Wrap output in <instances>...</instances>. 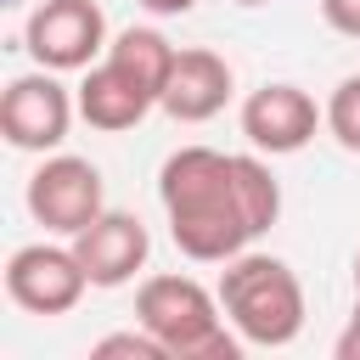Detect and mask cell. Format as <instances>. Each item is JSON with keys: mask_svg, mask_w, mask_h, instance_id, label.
Instances as JSON below:
<instances>
[{"mask_svg": "<svg viewBox=\"0 0 360 360\" xmlns=\"http://www.w3.org/2000/svg\"><path fill=\"white\" fill-rule=\"evenodd\" d=\"M158 197L174 248L197 264L236 259L281 214V186L270 163L253 152H214V146L169 152L158 169Z\"/></svg>", "mask_w": 360, "mask_h": 360, "instance_id": "cell-1", "label": "cell"}, {"mask_svg": "<svg viewBox=\"0 0 360 360\" xmlns=\"http://www.w3.org/2000/svg\"><path fill=\"white\" fill-rule=\"evenodd\" d=\"M219 304L225 321L236 326V338L248 349H287L304 332V287L292 276L287 259L276 253H236L219 270Z\"/></svg>", "mask_w": 360, "mask_h": 360, "instance_id": "cell-2", "label": "cell"}, {"mask_svg": "<svg viewBox=\"0 0 360 360\" xmlns=\"http://www.w3.org/2000/svg\"><path fill=\"white\" fill-rule=\"evenodd\" d=\"M135 321L169 349V360H236L248 349L225 321L219 292L197 276H146L135 292Z\"/></svg>", "mask_w": 360, "mask_h": 360, "instance_id": "cell-3", "label": "cell"}, {"mask_svg": "<svg viewBox=\"0 0 360 360\" xmlns=\"http://www.w3.org/2000/svg\"><path fill=\"white\" fill-rule=\"evenodd\" d=\"M22 45L51 73H84L107 56V17L96 0H39L22 22Z\"/></svg>", "mask_w": 360, "mask_h": 360, "instance_id": "cell-4", "label": "cell"}, {"mask_svg": "<svg viewBox=\"0 0 360 360\" xmlns=\"http://www.w3.org/2000/svg\"><path fill=\"white\" fill-rule=\"evenodd\" d=\"M73 112H79V96L51 73V68H34V73H17L0 96V135L6 146L17 152H56L73 129Z\"/></svg>", "mask_w": 360, "mask_h": 360, "instance_id": "cell-5", "label": "cell"}, {"mask_svg": "<svg viewBox=\"0 0 360 360\" xmlns=\"http://www.w3.org/2000/svg\"><path fill=\"white\" fill-rule=\"evenodd\" d=\"M107 208V191H101V169L90 158H73V152H56L45 158L34 174H28V214L56 231V236H79L96 214Z\"/></svg>", "mask_w": 360, "mask_h": 360, "instance_id": "cell-6", "label": "cell"}, {"mask_svg": "<svg viewBox=\"0 0 360 360\" xmlns=\"http://www.w3.org/2000/svg\"><path fill=\"white\" fill-rule=\"evenodd\" d=\"M90 276L79 264L73 248H56V242H22L11 259H6V292L17 309L28 315H68L79 298H84Z\"/></svg>", "mask_w": 360, "mask_h": 360, "instance_id": "cell-7", "label": "cell"}, {"mask_svg": "<svg viewBox=\"0 0 360 360\" xmlns=\"http://www.w3.org/2000/svg\"><path fill=\"white\" fill-rule=\"evenodd\" d=\"M321 124H326V107H315V96L298 84H259L242 101V135L253 152H270V158L304 152Z\"/></svg>", "mask_w": 360, "mask_h": 360, "instance_id": "cell-8", "label": "cell"}, {"mask_svg": "<svg viewBox=\"0 0 360 360\" xmlns=\"http://www.w3.org/2000/svg\"><path fill=\"white\" fill-rule=\"evenodd\" d=\"M73 253L90 276V287H129L141 270H146V253H152V236L135 214L124 208H101L79 236H73Z\"/></svg>", "mask_w": 360, "mask_h": 360, "instance_id": "cell-9", "label": "cell"}, {"mask_svg": "<svg viewBox=\"0 0 360 360\" xmlns=\"http://www.w3.org/2000/svg\"><path fill=\"white\" fill-rule=\"evenodd\" d=\"M231 90H236L231 62H225L219 51H208V45H191V51L174 56V73H169L158 107H163L174 124H208L214 112H225Z\"/></svg>", "mask_w": 360, "mask_h": 360, "instance_id": "cell-10", "label": "cell"}, {"mask_svg": "<svg viewBox=\"0 0 360 360\" xmlns=\"http://www.w3.org/2000/svg\"><path fill=\"white\" fill-rule=\"evenodd\" d=\"M79 118L90 124V129H101V135H124V129H135L152 107H158V96L146 90V84H135L118 62H96V68H84V79H79Z\"/></svg>", "mask_w": 360, "mask_h": 360, "instance_id": "cell-11", "label": "cell"}, {"mask_svg": "<svg viewBox=\"0 0 360 360\" xmlns=\"http://www.w3.org/2000/svg\"><path fill=\"white\" fill-rule=\"evenodd\" d=\"M174 45L158 34V28H124V34H112V45H107V62H118L135 84H146L152 96H163V84H169V73H174Z\"/></svg>", "mask_w": 360, "mask_h": 360, "instance_id": "cell-12", "label": "cell"}, {"mask_svg": "<svg viewBox=\"0 0 360 360\" xmlns=\"http://www.w3.org/2000/svg\"><path fill=\"white\" fill-rule=\"evenodd\" d=\"M326 129L343 152H360V73L338 79V90L326 96Z\"/></svg>", "mask_w": 360, "mask_h": 360, "instance_id": "cell-13", "label": "cell"}, {"mask_svg": "<svg viewBox=\"0 0 360 360\" xmlns=\"http://www.w3.org/2000/svg\"><path fill=\"white\" fill-rule=\"evenodd\" d=\"M90 354H96V360H118V354H129V360H169V349H163L146 326H135V332H107Z\"/></svg>", "mask_w": 360, "mask_h": 360, "instance_id": "cell-14", "label": "cell"}, {"mask_svg": "<svg viewBox=\"0 0 360 360\" xmlns=\"http://www.w3.org/2000/svg\"><path fill=\"white\" fill-rule=\"evenodd\" d=\"M326 28H338L343 39H360V0H321Z\"/></svg>", "mask_w": 360, "mask_h": 360, "instance_id": "cell-15", "label": "cell"}, {"mask_svg": "<svg viewBox=\"0 0 360 360\" xmlns=\"http://www.w3.org/2000/svg\"><path fill=\"white\" fill-rule=\"evenodd\" d=\"M332 354H338V360H360V304H354V315H349V326L338 332V343H332Z\"/></svg>", "mask_w": 360, "mask_h": 360, "instance_id": "cell-16", "label": "cell"}, {"mask_svg": "<svg viewBox=\"0 0 360 360\" xmlns=\"http://www.w3.org/2000/svg\"><path fill=\"white\" fill-rule=\"evenodd\" d=\"M141 6H146L152 17H186V11L197 6V0H141Z\"/></svg>", "mask_w": 360, "mask_h": 360, "instance_id": "cell-17", "label": "cell"}, {"mask_svg": "<svg viewBox=\"0 0 360 360\" xmlns=\"http://www.w3.org/2000/svg\"><path fill=\"white\" fill-rule=\"evenodd\" d=\"M354 304H360V253H354Z\"/></svg>", "mask_w": 360, "mask_h": 360, "instance_id": "cell-18", "label": "cell"}, {"mask_svg": "<svg viewBox=\"0 0 360 360\" xmlns=\"http://www.w3.org/2000/svg\"><path fill=\"white\" fill-rule=\"evenodd\" d=\"M236 6H270V0H236Z\"/></svg>", "mask_w": 360, "mask_h": 360, "instance_id": "cell-19", "label": "cell"}, {"mask_svg": "<svg viewBox=\"0 0 360 360\" xmlns=\"http://www.w3.org/2000/svg\"><path fill=\"white\" fill-rule=\"evenodd\" d=\"M6 6H22V0H6Z\"/></svg>", "mask_w": 360, "mask_h": 360, "instance_id": "cell-20", "label": "cell"}]
</instances>
